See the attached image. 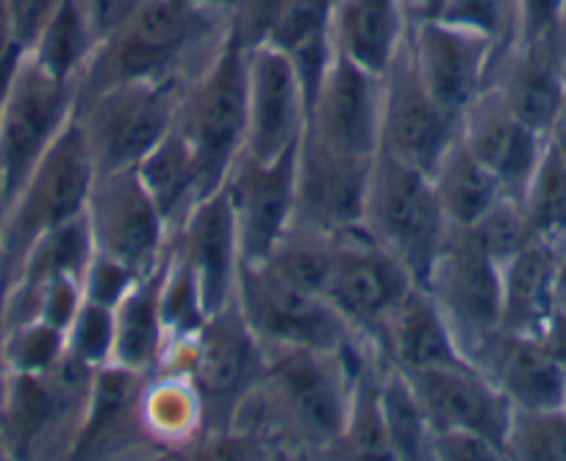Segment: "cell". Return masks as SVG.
<instances>
[{"label":"cell","mask_w":566,"mask_h":461,"mask_svg":"<svg viewBox=\"0 0 566 461\" xmlns=\"http://www.w3.org/2000/svg\"><path fill=\"white\" fill-rule=\"evenodd\" d=\"M364 342L347 350L266 348V367L211 448L275 459H334L345 437ZM206 444V442H203Z\"/></svg>","instance_id":"cell-1"},{"label":"cell","mask_w":566,"mask_h":461,"mask_svg":"<svg viewBox=\"0 0 566 461\" xmlns=\"http://www.w3.org/2000/svg\"><path fill=\"white\" fill-rule=\"evenodd\" d=\"M228 40V3L154 0L97 45L78 81V95L125 81L189 86L217 62Z\"/></svg>","instance_id":"cell-2"},{"label":"cell","mask_w":566,"mask_h":461,"mask_svg":"<svg viewBox=\"0 0 566 461\" xmlns=\"http://www.w3.org/2000/svg\"><path fill=\"white\" fill-rule=\"evenodd\" d=\"M95 176V161L86 148L84 134L78 123L70 121L51 150L42 156L18 198L3 209V222H0L3 284L18 275L23 259L42 237L84 217Z\"/></svg>","instance_id":"cell-3"},{"label":"cell","mask_w":566,"mask_h":461,"mask_svg":"<svg viewBox=\"0 0 566 461\" xmlns=\"http://www.w3.org/2000/svg\"><path fill=\"white\" fill-rule=\"evenodd\" d=\"M159 367L192 378L206 411V439H220L242 400L253 392L266 367V348L239 312L237 301L209 314L187 342H170Z\"/></svg>","instance_id":"cell-4"},{"label":"cell","mask_w":566,"mask_h":461,"mask_svg":"<svg viewBox=\"0 0 566 461\" xmlns=\"http://www.w3.org/2000/svg\"><path fill=\"white\" fill-rule=\"evenodd\" d=\"M361 226L419 286L453 234L431 176L384 154L373 161Z\"/></svg>","instance_id":"cell-5"},{"label":"cell","mask_w":566,"mask_h":461,"mask_svg":"<svg viewBox=\"0 0 566 461\" xmlns=\"http://www.w3.org/2000/svg\"><path fill=\"white\" fill-rule=\"evenodd\" d=\"M187 86L156 81H125L92 95L75 97L78 123L97 172L139 165L178 121Z\"/></svg>","instance_id":"cell-6"},{"label":"cell","mask_w":566,"mask_h":461,"mask_svg":"<svg viewBox=\"0 0 566 461\" xmlns=\"http://www.w3.org/2000/svg\"><path fill=\"white\" fill-rule=\"evenodd\" d=\"M176 126L192 145L203 192L222 187L244 150L248 132V53L228 40L226 51L184 90Z\"/></svg>","instance_id":"cell-7"},{"label":"cell","mask_w":566,"mask_h":461,"mask_svg":"<svg viewBox=\"0 0 566 461\" xmlns=\"http://www.w3.org/2000/svg\"><path fill=\"white\" fill-rule=\"evenodd\" d=\"M237 306L264 348L347 350L358 336L319 292L297 286L272 264H242Z\"/></svg>","instance_id":"cell-8"},{"label":"cell","mask_w":566,"mask_h":461,"mask_svg":"<svg viewBox=\"0 0 566 461\" xmlns=\"http://www.w3.org/2000/svg\"><path fill=\"white\" fill-rule=\"evenodd\" d=\"M78 84L53 78L23 51L0 114V206L7 209L59 134L70 126Z\"/></svg>","instance_id":"cell-9"},{"label":"cell","mask_w":566,"mask_h":461,"mask_svg":"<svg viewBox=\"0 0 566 461\" xmlns=\"http://www.w3.org/2000/svg\"><path fill=\"white\" fill-rule=\"evenodd\" d=\"M411 286L417 284L408 270L367 234V228L356 226L334 234L323 295L373 354L384 323Z\"/></svg>","instance_id":"cell-10"},{"label":"cell","mask_w":566,"mask_h":461,"mask_svg":"<svg viewBox=\"0 0 566 461\" xmlns=\"http://www.w3.org/2000/svg\"><path fill=\"white\" fill-rule=\"evenodd\" d=\"M84 217L95 253L117 259L139 275L159 268L170 253L172 228L136 167L97 172Z\"/></svg>","instance_id":"cell-11"},{"label":"cell","mask_w":566,"mask_h":461,"mask_svg":"<svg viewBox=\"0 0 566 461\" xmlns=\"http://www.w3.org/2000/svg\"><path fill=\"white\" fill-rule=\"evenodd\" d=\"M461 114L444 108L413 67L408 34L384 73V117H380V150L397 161L428 172L444 150L459 139Z\"/></svg>","instance_id":"cell-12"},{"label":"cell","mask_w":566,"mask_h":461,"mask_svg":"<svg viewBox=\"0 0 566 461\" xmlns=\"http://www.w3.org/2000/svg\"><path fill=\"white\" fill-rule=\"evenodd\" d=\"M422 286L437 301L464 356L483 336L500 328V312H503L500 264L489 259L464 231L453 228L448 245L437 256Z\"/></svg>","instance_id":"cell-13"},{"label":"cell","mask_w":566,"mask_h":461,"mask_svg":"<svg viewBox=\"0 0 566 461\" xmlns=\"http://www.w3.org/2000/svg\"><path fill=\"white\" fill-rule=\"evenodd\" d=\"M295 150L270 161L242 150L226 172L220 189L237 222L242 264L266 262L295 222Z\"/></svg>","instance_id":"cell-14"},{"label":"cell","mask_w":566,"mask_h":461,"mask_svg":"<svg viewBox=\"0 0 566 461\" xmlns=\"http://www.w3.org/2000/svg\"><path fill=\"white\" fill-rule=\"evenodd\" d=\"M373 161L303 134L295 150V222L331 237L361 226Z\"/></svg>","instance_id":"cell-15"},{"label":"cell","mask_w":566,"mask_h":461,"mask_svg":"<svg viewBox=\"0 0 566 461\" xmlns=\"http://www.w3.org/2000/svg\"><path fill=\"white\" fill-rule=\"evenodd\" d=\"M380 117L384 75L336 53L308 106L306 134L342 154L375 159L380 150Z\"/></svg>","instance_id":"cell-16"},{"label":"cell","mask_w":566,"mask_h":461,"mask_svg":"<svg viewBox=\"0 0 566 461\" xmlns=\"http://www.w3.org/2000/svg\"><path fill=\"white\" fill-rule=\"evenodd\" d=\"M308 126V103L295 67L277 48L248 51V132L244 154L277 159L301 145Z\"/></svg>","instance_id":"cell-17"},{"label":"cell","mask_w":566,"mask_h":461,"mask_svg":"<svg viewBox=\"0 0 566 461\" xmlns=\"http://www.w3.org/2000/svg\"><path fill=\"white\" fill-rule=\"evenodd\" d=\"M408 48L428 92L455 114L464 112L486 90L489 73L497 59V48L492 42L448 20L411 18Z\"/></svg>","instance_id":"cell-18"},{"label":"cell","mask_w":566,"mask_h":461,"mask_svg":"<svg viewBox=\"0 0 566 461\" xmlns=\"http://www.w3.org/2000/svg\"><path fill=\"white\" fill-rule=\"evenodd\" d=\"M459 137L500 178L505 195L520 200L547 150V137L527 128L494 86H486L461 112Z\"/></svg>","instance_id":"cell-19"},{"label":"cell","mask_w":566,"mask_h":461,"mask_svg":"<svg viewBox=\"0 0 566 461\" xmlns=\"http://www.w3.org/2000/svg\"><path fill=\"white\" fill-rule=\"evenodd\" d=\"M170 251L195 273L209 314L233 303L242 251H239L237 222L222 189L192 206L181 226L172 231Z\"/></svg>","instance_id":"cell-20"},{"label":"cell","mask_w":566,"mask_h":461,"mask_svg":"<svg viewBox=\"0 0 566 461\" xmlns=\"http://www.w3.org/2000/svg\"><path fill=\"white\" fill-rule=\"evenodd\" d=\"M408 376V373H406ZM411 384L419 395L424 415L437 431H470L497 444L505 455L514 406L505 395L475 367H444V370L411 373Z\"/></svg>","instance_id":"cell-21"},{"label":"cell","mask_w":566,"mask_h":461,"mask_svg":"<svg viewBox=\"0 0 566 461\" xmlns=\"http://www.w3.org/2000/svg\"><path fill=\"white\" fill-rule=\"evenodd\" d=\"M514 409H558L566 406V373L549 356L538 336L497 328L467 354Z\"/></svg>","instance_id":"cell-22"},{"label":"cell","mask_w":566,"mask_h":461,"mask_svg":"<svg viewBox=\"0 0 566 461\" xmlns=\"http://www.w3.org/2000/svg\"><path fill=\"white\" fill-rule=\"evenodd\" d=\"M489 86L503 95L511 112L533 132L547 137L566 90L564 31L536 40H520L500 53L489 73Z\"/></svg>","instance_id":"cell-23"},{"label":"cell","mask_w":566,"mask_h":461,"mask_svg":"<svg viewBox=\"0 0 566 461\" xmlns=\"http://www.w3.org/2000/svg\"><path fill=\"white\" fill-rule=\"evenodd\" d=\"M375 356L408 376L444 367H472L437 301L419 284L406 292L384 323Z\"/></svg>","instance_id":"cell-24"},{"label":"cell","mask_w":566,"mask_h":461,"mask_svg":"<svg viewBox=\"0 0 566 461\" xmlns=\"http://www.w3.org/2000/svg\"><path fill=\"white\" fill-rule=\"evenodd\" d=\"M139 384L142 373L119 365L97 367L70 459H114L130 455L134 450L150 453L136 422Z\"/></svg>","instance_id":"cell-25"},{"label":"cell","mask_w":566,"mask_h":461,"mask_svg":"<svg viewBox=\"0 0 566 461\" xmlns=\"http://www.w3.org/2000/svg\"><path fill=\"white\" fill-rule=\"evenodd\" d=\"M136 422L150 453H198L206 439V411L192 378L167 367L145 373L136 392Z\"/></svg>","instance_id":"cell-26"},{"label":"cell","mask_w":566,"mask_h":461,"mask_svg":"<svg viewBox=\"0 0 566 461\" xmlns=\"http://www.w3.org/2000/svg\"><path fill=\"white\" fill-rule=\"evenodd\" d=\"M411 25L406 0H334L331 34L339 56L384 75Z\"/></svg>","instance_id":"cell-27"},{"label":"cell","mask_w":566,"mask_h":461,"mask_svg":"<svg viewBox=\"0 0 566 461\" xmlns=\"http://www.w3.org/2000/svg\"><path fill=\"white\" fill-rule=\"evenodd\" d=\"M560 242L533 237L509 262L500 264L503 312L500 328L525 336H542L555 314V268Z\"/></svg>","instance_id":"cell-28"},{"label":"cell","mask_w":566,"mask_h":461,"mask_svg":"<svg viewBox=\"0 0 566 461\" xmlns=\"http://www.w3.org/2000/svg\"><path fill=\"white\" fill-rule=\"evenodd\" d=\"M170 256V253H167ZM167 259L148 275H142L134 290L114 306V354L112 365L134 373L159 370L167 350V331L161 323V279Z\"/></svg>","instance_id":"cell-29"},{"label":"cell","mask_w":566,"mask_h":461,"mask_svg":"<svg viewBox=\"0 0 566 461\" xmlns=\"http://www.w3.org/2000/svg\"><path fill=\"white\" fill-rule=\"evenodd\" d=\"M431 181L437 189L439 206L455 231L481 220L505 195L500 178L470 154L461 137L437 161V167L431 170Z\"/></svg>","instance_id":"cell-30"},{"label":"cell","mask_w":566,"mask_h":461,"mask_svg":"<svg viewBox=\"0 0 566 461\" xmlns=\"http://www.w3.org/2000/svg\"><path fill=\"white\" fill-rule=\"evenodd\" d=\"M136 172H139L142 184L148 187V192L154 195L156 206L167 217L172 231L181 226L184 217L192 211L198 200L209 198L203 192L192 145L187 143L178 126H172V132L136 165Z\"/></svg>","instance_id":"cell-31"},{"label":"cell","mask_w":566,"mask_h":461,"mask_svg":"<svg viewBox=\"0 0 566 461\" xmlns=\"http://www.w3.org/2000/svg\"><path fill=\"white\" fill-rule=\"evenodd\" d=\"M380 370H384V362L369 348L364 350L356 365V378H353L345 437H342L334 459L395 461L389 437H386L384 409H380Z\"/></svg>","instance_id":"cell-32"},{"label":"cell","mask_w":566,"mask_h":461,"mask_svg":"<svg viewBox=\"0 0 566 461\" xmlns=\"http://www.w3.org/2000/svg\"><path fill=\"white\" fill-rule=\"evenodd\" d=\"M380 409L395 461H431L433 428L411 378L397 367L380 370Z\"/></svg>","instance_id":"cell-33"},{"label":"cell","mask_w":566,"mask_h":461,"mask_svg":"<svg viewBox=\"0 0 566 461\" xmlns=\"http://www.w3.org/2000/svg\"><path fill=\"white\" fill-rule=\"evenodd\" d=\"M97 40L81 12L78 0H64L51 23L40 34V40L29 48V56L53 78L78 84L86 64L95 56Z\"/></svg>","instance_id":"cell-34"},{"label":"cell","mask_w":566,"mask_h":461,"mask_svg":"<svg viewBox=\"0 0 566 461\" xmlns=\"http://www.w3.org/2000/svg\"><path fill=\"white\" fill-rule=\"evenodd\" d=\"M527 222L542 240H566V159L547 145L525 195H522Z\"/></svg>","instance_id":"cell-35"},{"label":"cell","mask_w":566,"mask_h":461,"mask_svg":"<svg viewBox=\"0 0 566 461\" xmlns=\"http://www.w3.org/2000/svg\"><path fill=\"white\" fill-rule=\"evenodd\" d=\"M503 448L514 461H566V406L514 409Z\"/></svg>","instance_id":"cell-36"},{"label":"cell","mask_w":566,"mask_h":461,"mask_svg":"<svg viewBox=\"0 0 566 461\" xmlns=\"http://www.w3.org/2000/svg\"><path fill=\"white\" fill-rule=\"evenodd\" d=\"M331 253H334V237L314 231V228L292 222V228L270 253L266 264L295 281L297 286L319 292L323 295L325 279L331 270Z\"/></svg>","instance_id":"cell-37"},{"label":"cell","mask_w":566,"mask_h":461,"mask_svg":"<svg viewBox=\"0 0 566 461\" xmlns=\"http://www.w3.org/2000/svg\"><path fill=\"white\" fill-rule=\"evenodd\" d=\"M161 323L167 331V345L170 342H187L203 328L209 319L203 292H200L198 279L181 259L167 256L165 279H161Z\"/></svg>","instance_id":"cell-38"},{"label":"cell","mask_w":566,"mask_h":461,"mask_svg":"<svg viewBox=\"0 0 566 461\" xmlns=\"http://www.w3.org/2000/svg\"><path fill=\"white\" fill-rule=\"evenodd\" d=\"M67 354V334L45 319H29L7 328L9 376H45Z\"/></svg>","instance_id":"cell-39"},{"label":"cell","mask_w":566,"mask_h":461,"mask_svg":"<svg viewBox=\"0 0 566 461\" xmlns=\"http://www.w3.org/2000/svg\"><path fill=\"white\" fill-rule=\"evenodd\" d=\"M439 20L483 36L500 56L522 36V0H450Z\"/></svg>","instance_id":"cell-40"},{"label":"cell","mask_w":566,"mask_h":461,"mask_svg":"<svg viewBox=\"0 0 566 461\" xmlns=\"http://www.w3.org/2000/svg\"><path fill=\"white\" fill-rule=\"evenodd\" d=\"M461 231L497 264L509 262L516 251H522L536 237L531 222H527L522 200L511 198V195H503L481 220L472 222L470 228H461Z\"/></svg>","instance_id":"cell-41"},{"label":"cell","mask_w":566,"mask_h":461,"mask_svg":"<svg viewBox=\"0 0 566 461\" xmlns=\"http://www.w3.org/2000/svg\"><path fill=\"white\" fill-rule=\"evenodd\" d=\"M67 354L73 359L84 362L86 367L97 370L103 365H112L114 354V308L101 303H81L78 314L67 328Z\"/></svg>","instance_id":"cell-42"},{"label":"cell","mask_w":566,"mask_h":461,"mask_svg":"<svg viewBox=\"0 0 566 461\" xmlns=\"http://www.w3.org/2000/svg\"><path fill=\"white\" fill-rule=\"evenodd\" d=\"M142 275L136 270H130L128 264L117 262L112 256H103V253H92L90 268L84 273V297L92 303H101V306L114 308L139 281Z\"/></svg>","instance_id":"cell-43"},{"label":"cell","mask_w":566,"mask_h":461,"mask_svg":"<svg viewBox=\"0 0 566 461\" xmlns=\"http://www.w3.org/2000/svg\"><path fill=\"white\" fill-rule=\"evenodd\" d=\"M503 450L470 431H437L431 439V461H503Z\"/></svg>","instance_id":"cell-44"},{"label":"cell","mask_w":566,"mask_h":461,"mask_svg":"<svg viewBox=\"0 0 566 461\" xmlns=\"http://www.w3.org/2000/svg\"><path fill=\"white\" fill-rule=\"evenodd\" d=\"M62 3L64 0H7L14 42H18L20 51H29L40 40V34L45 31V25L51 23Z\"/></svg>","instance_id":"cell-45"},{"label":"cell","mask_w":566,"mask_h":461,"mask_svg":"<svg viewBox=\"0 0 566 461\" xmlns=\"http://www.w3.org/2000/svg\"><path fill=\"white\" fill-rule=\"evenodd\" d=\"M148 3H154V0H78L81 12H84L86 23H90L97 45L117 29H123Z\"/></svg>","instance_id":"cell-46"},{"label":"cell","mask_w":566,"mask_h":461,"mask_svg":"<svg viewBox=\"0 0 566 461\" xmlns=\"http://www.w3.org/2000/svg\"><path fill=\"white\" fill-rule=\"evenodd\" d=\"M566 0H522V36L536 40L564 31Z\"/></svg>","instance_id":"cell-47"},{"label":"cell","mask_w":566,"mask_h":461,"mask_svg":"<svg viewBox=\"0 0 566 461\" xmlns=\"http://www.w3.org/2000/svg\"><path fill=\"white\" fill-rule=\"evenodd\" d=\"M538 339L544 342V348L549 350V356H553L566 373V314H553V319H549L547 328L542 331Z\"/></svg>","instance_id":"cell-48"},{"label":"cell","mask_w":566,"mask_h":461,"mask_svg":"<svg viewBox=\"0 0 566 461\" xmlns=\"http://www.w3.org/2000/svg\"><path fill=\"white\" fill-rule=\"evenodd\" d=\"M547 145L553 150H558V154L566 159V90H564V97H560L558 112H555L553 123H549L547 128Z\"/></svg>","instance_id":"cell-49"},{"label":"cell","mask_w":566,"mask_h":461,"mask_svg":"<svg viewBox=\"0 0 566 461\" xmlns=\"http://www.w3.org/2000/svg\"><path fill=\"white\" fill-rule=\"evenodd\" d=\"M14 51H20V48H18V42H14L12 18H9L7 0H0V64L7 62Z\"/></svg>","instance_id":"cell-50"},{"label":"cell","mask_w":566,"mask_h":461,"mask_svg":"<svg viewBox=\"0 0 566 461\" xmlns=\"http://www.w3.org/2000/svg\"><path fill=\"white\" fill-rule=\"evenodd\" d=\"M3 292H7V284L0 286V400L7 395L9 384V367H7V312H3Z\"/></svg>","instance_id":"cell-51"},{"label":"cell","mask_w":566,"mask_h":461,"mask_svg":"<svg viewBox=\"0 0 566 461\" xmlns=\"http://www.w3.org/2000/svg\"><path fill=\"white\" fill-rule=\"evenodd\" d=\"M406 3L413 20H439L450 0H406Z\"/></svg>","instance_id":"cell-52"},{"label":"cell","mask_w":566,"mask_h":461,"mask_svg":"<svg viewBox=\"0 0 566 461\" xmlns=\"http://www.w3.org/2000/svg\"><path fill=\"white\" fill-rule=\"evenodd\" d=\"M555 314H566V240L560 242L555 268Z\"/></svg>","instance_id":"cell-53"},{"label":"cell","mask_w":566,"mask_h":461,"mask_svg":"<svg viewBox=\"0 0 566 461\" xmlns=\"http://www.w3.org/2000/svg\"><path fill=\"white\" fill-rule=\"evenodd\" d=\"M20 56H23V51H14L7 62L0 64V114H3V103H7V92H9V84H12L14 70H18Z\"/></svg>","instance_id":"cell-54"},{"label":"cell","mask_w":566,"mask_h":461,"mask_svg":"<svg viewBox=\"0 0 566 461\" xmlns=\"http://www.w3.org/2000/svg\"><path fill=\"white\" fill-rule=\"evenodd\" d=\"M0 222H3V206H0ZM0 286H3V279H0Z\"/></svg>","instance_id":"cell-55"},{"label":"cell","mask_w":566,"mask_h":461,"mask_svg":"<svg viewBox=\"0 0 566 461\" xmlns=\"http://www.w3.org/2000/svg\"><path fill=\"white\" fill-rule=\"evenodd\" d=\"M214 3H231V0H214Z\"/></svg>","instance_id":"cell-56"},{"label":"cell","mask_w":566,"mask_h":461,"mask_svg":"<svg viewBox=\"0 0 566 461\" xmlns=\"http://www.w3.org/2000/svg\"><path fill=\"white\" fill-rule=\"evenodd\" d=\"M564 36H566V23H564Z\"/></svg>","instance_id":"cell-57"}]
</instances>
